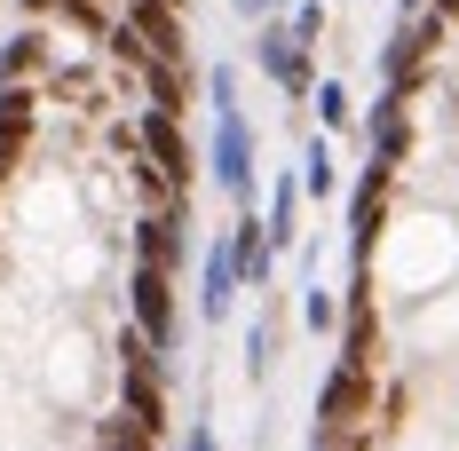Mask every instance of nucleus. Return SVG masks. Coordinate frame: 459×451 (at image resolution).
I'll return each instance as SVG.
<instances>
[{"label":"nucleus","mask_w":459,"mask_h":451,"mask_svg":"<svg viewBox=\"0 0 459 451\" xmlns=\"http://www.w3.org/2000/svg\"><path fill=\"white\" fill-rule=\"evenodd\" d=\"M317 420H325V444H341V436H365V420H372V364H357V357H333Z\"/></svg>","instance_id":"4"},{"label":"nucleus","mask_w":459,"mask_h":451,"mask_svg":"<svg viewBox=\"0 0 459 451\" xmlns=\"http://www.w3.org/2000/svg\"><path fill=\"white\" fill-rule=\"evenodd\" d=\"M325 8H333V0H293V8H285V24H293V40H309V48L325 40Z\"/></svg>","instance_id":"18"},{"label":"nucleus","mask_w":459,"mask_h":451,"mask_svg":"<svg viewBox=\"0 0 459 451\" xmlns=\"http://www.w3.org/2000/svg\"><path fill=\"white\" fill-rule=\"evenodd\" d=\"M388 198H396V167H365L357 198H349V230H357V262H372L380 222H388Z\"/></svg>","instance_id":"8"},{"label":"nucleus","mask_w":459,"mask_h":451,"mask_svg":"<svg viewBox=\"0 0 459 451\" xmlns=\"http://www.w3.org/2000/svg\"><path fill=\"white\" fill-rule=\"evenodd\" d=\"M301 190H309V198H333V190H341V167H333V135H309V151H301Z\"/></svg>","instance_id":"15"},{"label":"nucleus","mask_w":459,"mask_h":451,"mask_svg":"<svg viewBox=\"0 0 459 451\" xmlns=\"http://www.w3.org/2000/svg\"><path fill=\"white\" fill-rule=\"evenodd\" d=\"M238 293H246V277H238V254H230V230H222V246H206V270H198V309L222 325L238 309Z\"/></svg>","instance_id":"10"},{"label":"nucleus","mask_w":459,"mask_h":451,"mask_svg":"<svg viewBox=\"0 0 459 451\" xmlns=\"http://www.w3.org/2000/svg\"><path fill=\"white\" fill-rule=\"evenodd\" d=\"M143 111L183 119V111H190V64H175V56H151V64H143Z\"/></svg>","instance_id":"11"},{"label":"nucleus","mask_w":459,"mask_h":451,"mask_svg":"<svg viewBox=\"0 0 459 451\" xmlns=\"http://www.w3.org/2000/svg\"><path fill=\"white\" fill-rule=\"evenodd\" d=\"M0 8H8V0H0Z\"/></svg>","instance_id":"22"},{"label":"nucleus","mask_w":459,"mask_h":451,"mask_svg":"<svg viewBox=\"0 0 459 451\" xmlns=\"http://www.w3.org/2000/svg\"><path fill=\"white\" fill-rule=\"evenodd\" d=\"M127 301H135V333L159 349V357H167V349H175V270H151V262H135Z\"/></svg>","instance_id":"5"},{"label":"nucleus","mask_w":459,"mask_h":451,"mask_svg":"<svg viewBox=\"0 0 459 451\" xmlns=\"http://www.w3.org/2000/svg\"><path fill=\"white\" fill-rule=\"evenodd\" d=\"M206 103H214V135H206V175L222 182V198L238 214H254V119H246V103H238V64H214L206 72Z\"/></svg>","instance_id":"1"},{"label":"nucleus","mask_w":459,"mask_h":451,"mask_svg":"<svg viewBox=\"0 0 459 451\" xmlns=\"http://www.w3.org/2000/svg\"><path fill=\"white\" fill-rule=\"evenodd\" d=\"M436 8H444V16H452V24H459V0H436Z\"/></svg>","instance_id":"20"},{"label":"nucleus","mask_w":459,"mask_h":451,"mask_svg":"<svg viewBox=\"0 0 459 451\" xmlns=\"http://www.w3.org/2000/svg\"><path fill=\"white\" fill-rule=\"evenodd\" d=\"M254 64L277 80V95H285V103H309V95H317V48L293 40V24H285V16L254 24Z\"/></svg>","instance_id":"3"},{"label":"nucleus","mask_w":459,"mask_h":451,"mask_svg":"<svg viewBox=\"0 0 459 451\" xmlns=\"http://www.w3.org/2000/svg\"><path fill=\"white\" fill-rule=\"evenodd\" d=\"M230 254H238V277H246V285H270V230H262V214H238V222H230Z\"/></svg>","instance_id":"14"},{"label":"nucleus","mask_w":459,"mask_h":451,"mask_svg":"<svg viewBox=\"0 0 459 451\" xmlns=\"http://www.w3.org/2000/svg\"><path fill=\"white\" fill-rule=\"evenodd\" d=\"M190 254V198H159V214L135 230V262H151V270H175Z\"/></svg>","instance_id":"7"},{"label":"nucleus","mask_w":459,"mask_h":451,"mask_svg":"<svg viewBox=\"0 0 459 451\" xmlns=\"http://www.w3.org/2000/svg\"><path fill=\"white\" fill-rule=\"evenodd\" d=\"M48 56H56V48H48V32H40V24L8 32V48H0V88H32V80L48 72Z\"/></svg>","instance_id":"12"},{"label":"nucleus","mask_w":459,"mask_h":451,"mask_svg":"<svg viewBox=\"0 0 459 451\" xmlns=\"http://www.w3.org/2000/svg\"><path fill=\"white\" fill-rule=\"evenodd\" d=\"M365 135H372V167H404V151H412V95L388 88L380 103H372Z\"/></svg>","instance_id":"9"},{"label":"nucleus","mask_w":459,"mask_h":451,"mask_svg":"<svg viewBox=\"0 0 459 451\" xmlns=\"http://www.w3.org/2000/svg\"><path fill=\"white\" fill-rule=\"evenodd\" d=\"M301 325L309 333H341V293L333 285H301Z\"/></svg>","instance_id":"17"},{"label":"nucleus","mask_w":459,"mask_h":451,"mask_svg":"<svg viewBox=\"0 0 459 451\" xmlns=\"http://www.w3.org/2000/svg\"><path fill=\"white\" fill-rule=\"evenodd\" d=\"M301 175H277L270 182V214H262V230H270V246L285 254V246H301Z\"/></svg>","instance_id":"13"},{"label":"nucleus","mask_w":459,"mask_h":451,"mask_svg":"<svg viewBox=\"0 0 459 451\" xmlns=\"http://www.w3.org/2000/svg\"><path fill=\"white\" fill-rule=\"evenodd\" d=\"M444 40H452V16H444V8H404L396 32H388V48H380V80H388L396 95H420Z\"/></svg>","instance_id":"2"},{"label":"nucleus","mask_w":459,"mask_h":451,"mask_svg":"<svg viewBox=\"0 0 459 451\" xmlns=\"http://www.w3.org/2000/svg\"><path fill=\"white\" fill-rule=\"evenodd\" d=\"M230 8H238V16H246V24H270V16H285V8H293V0H230Z\"/></svg>","instance_id":"19"},{"label":"nucleus","mask_w":459,"mask_h":451,"mask_svg":"<svg viewBox=\"0 0 459 451\" xmlns=\"http://www.w3.org/2000/svg\"><path fill=\"white\" fill-rule=\"evenodd\" d=\"M309 103H317V127H325V135H349V127H357L349 80H317V95H309Z\"/></svg>","instance_id":"16"},{"label":"nucleus","mask_w":459,"mask_h":451,"mask_svg":"<svg viewBox=\"0 0 459 451\" xmlns=\"http://www.w3.org/2000/svg\"><path fill=\"white\" fill-rule=\"evenodd\" d=\"M396 8H436V0H396Z\"/></svg>","instance_id":"21"},{"label":"nucleus","mask_w":459,"mask_h":451,"mask_svg":"<svg viewBox=\"0 0 459 451\" xmlns=\"http://www.w3.org/2000/svg\"><path fill=\"white\" fill-rule=\"evenodd\" d=\"M143 143H151V190L159 198H183L190 182V143H183V119H159V111H143Z\"/></svg>","instance_id":"6"}]
</instances>
